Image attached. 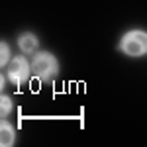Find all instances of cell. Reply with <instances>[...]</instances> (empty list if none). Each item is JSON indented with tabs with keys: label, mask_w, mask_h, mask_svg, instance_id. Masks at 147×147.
Segmentation results:
<instances>
[{
	"label": "cell",
	"mask_w": 147,
	"mask_h": 147,
	"mask_svg": "<svg viewBox=\"0 0 147 147\" xmlns=\"http://www.w3.org/2000/svg\"><path fill=\"white\" fill-rule=\"evenodd\" d=\"M32 73L39 82H49L59 75V61L55 55L41 51V53H35L34 61H32Z\"/></svg>",
	"instance_id": "cell-1"
},
{
	"label": "cell",
	"mask_w": 147,
	"mask_h": 147,
	"mask_svg": "<svg viewBox=\"0 0 147 147\" xmlns=\"http://www.w3.org/2000/svg\"><path fill=\"white\" fill-rule=\"evenodd\" d=\"M120 51L129 57H141L147 53V32L143 30H131L120 39Z\"/></svg>",
	"instance_id": "cell-2"
},
{
	"label": "cell",
	"mask_w": 147,
	"mask_h": 147,
	"mask_svg": "<svg viewBox=\"0 0 147 147\" xmlns=\"http://www.w3.org/2000/svg\"><path fill=\"white\" fill-rule=\"evenodd\" d=\"M32 75V63L26 57H14L8 63V79L12 80V84H24Z\"/></svg>",
	"instance_id": "cell-3"
},
{
	"label": "cell",
	"mask_w": 147,
	"mask_h": 147,
	"mask_svg": "<svg viewBox=\"0 0 147 147\" xmlns=\"http://www.w3.org/2000/svg\"><path fill=\"white\" fill-rule=\"evenodd\" d=\"M37 45H39V39L32 32H26V34H22L18 37V47L22 49L24 53H34V51H37Z\"/></svg>",
	"instance_id": "cell-4"
},
{
	"label": "cell",
	"mask_w": 147,
	"mask_h": 147,
	"mask_svg": "<svg viewBox=\"0 0 147 147\" xmlns=\"http://www.w3.org/2000/svg\"><path fill=\"white\" fill-rule=\"evenodd\" d=\"M14 139H16V129L10 122L4 120L0 124V143H2V147H10L14 143Z\"/></svg>",
	"instance_id": "cell-5"
},
{
	"label": "cell",
	"mask_w": 147,
	"mask_h": 147,
	"mask_svg": "<svg viewBox=\"0 0 147 147\" xmlns=\"http://www.w3.org/2000/svg\"><path fill=\"white\" fill-rule=\"evenodd\" d=\"M12 59H10V47H8V43L6 41H2L0 43V65L4 67V65H8Z\"/></svg>",
	"instance_id": "cell-6"
},
{
	"label": "cell",
	"mask_w": 147,
	"mask_h": 147,
	"mask_svg": "<svg viewBox=\"0 0 147 147\" xmlns=\"http://www.w3.org/2000/svg\"><path fill=\"white\" fill-rule=\"evenodd\" d=\"M0 110H2V116H8L12 112V100L8 96H2V102H0Z\"/></svg>",
	"instance_id": "cell-7"
}]
</instances>
